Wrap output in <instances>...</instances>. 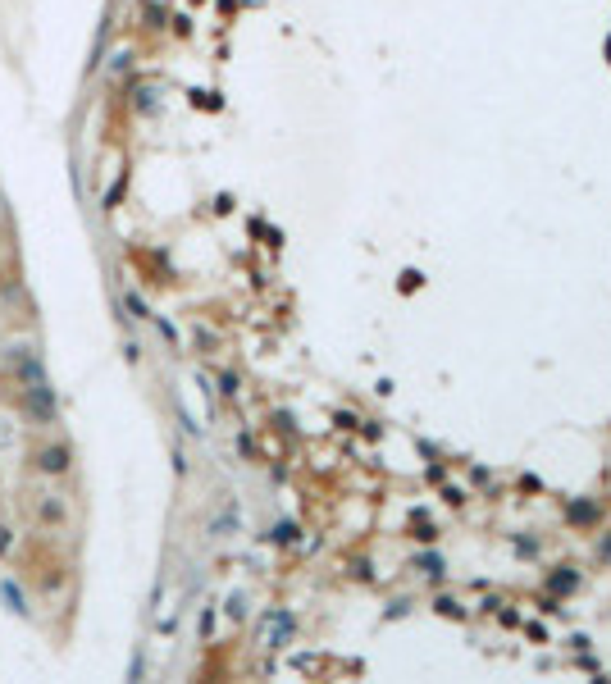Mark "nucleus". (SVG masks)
<instances>
[{
	"instance_id": "f257e3e1",
	"label": "nucleus",
	"mask_w": 611,
	"mask_h": 684,
	"mask_svg": "<svg viewBox=\"0 0 611 684\" xmlns=\"http://www.w3.org/2000/svg\"><path fill=\"white\" fill-rule=\"evenodd\" d=\"M37 461H42L46 475H64V470H69V452H64V447H46Z\"/></svg>"
},
{
	"instance_id": "f03ea898",
	"label": "nucleus",
	"mask_w": 611,
	"mask_h": 684,
	"mask_svg": "<svg viewBox=\"0 0 611 684\" xmlns=\"http://www.w3.org/2000/svg\"><path fill=\"white\" fill-rule=\"evenodd\" d=\"M552 588H557V593H570V588H575V575H552Z\"/></svg>"
}]
</instances>
